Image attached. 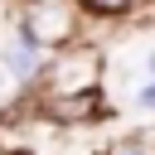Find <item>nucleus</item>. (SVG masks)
Here are the masks:
<instances>
[{"mask_svg": "<svg viewBox=\"0 0 155 155\" xmlns=\"http://www.w3.org/2000/svg\"><path fill=\"white\" fill-rule=\"evenodd\" d=\"M82 10H92V15H131L136 5H145V0H78Z\"/></svg>", "mask_w": 155, "mask_h": 155, "instance_id": "39448f33", "label": "nucleus"}, {"mask_svg": "<svg viewBox=\"0 0 155 155\" xmlns=\"http://www.w3.org/2000/svg\"><path fill=\"white\" fill-rule=\"evenodd\" d=\"M107 155H155V145H150L145 136H131V140H116Z\"/></svg>", "mask_w": 155, "mask_h": 155, "instance_id": "423d86ee", "label": "nucleus"}, {"mask_svg": "<svg viewBox=\"0 0 155 155\" xmlns=\"http://www.w3.org/2000/svg\"><path fill=\"white\" fill-rule=\"evenodd\" d=\"M0 155H5V150H0Z\"/></svg>", "mask_w": 155, "mask_h": 155, "instance_id": "1a4fd4ad", "label": "nucleus"}, {"mask_svg": "<svg viewBox=\"0 0 155 155\" xmlns=\"http://www.w3.org/2000/svg\"><path fill=\"white\" fill-rule=\"evenodd\" d=\"M5 73H10V68H5V63H0V97H5Z\"/></svg>", "mask_w": 155, "mask_h": 155, "instance_id": "0eeeda50", "label": "nucleus"}, {"mask_svg": "<svg viewBox=\"0 0 155 155\" xmlns=\"http://www.w3.org/2000/svg\"><path fill=\"white\" fill-rule=\"evenodd\" d=\"M97 73H102V58H97V48H73V44H63L58 53H53V63L44 68V78H48V87H53V97H63V92H87V87H97Z\"/></svg>", "mask_w": 155, "mask_h": 155, "instance_id": "f03ea898", "label": "nucleus"}, {"mask_svg": "<svg viewBox=\"0 0 155 155\" xmlns=\"http://www.w3.org/2000/svg\"><path fill=\"white\" fill-rule=\"evenodd\" d=\"M48 111L58 121H87V116H97V97H92V87L87 92H63V97H48Z\"/></svg>", "mask_w": 155, "mask_h": 155, "instance_id": "7ed1b4c3", "label": "nucleus"}, {"mask_svg": "<svg viewBox=\"0 0 155 155\" xmlns=\"http://www.w3.org/2000/svg\"><path fill=\"white\" fill-rule=\"evenodd\" d=\"M150 73H155V53H150Z\"/></svg>", "mask_w": 155, "mask_h": 155, "instance_id": "6e6552de", "label": "nucleus"}, {"mask_svg": "<svg viewBox=\"0 0 155 155\" xmlns=\"http://www.w3.org/2000/svg\"><path fill=\"white\" fill-rule=\"evenodd\" d=\"M5 68H10L15 78H34V73H39V44H34L29 34H19L15 44H5Z\"/></svg>", "mask_w": 155, "mask_h": 155, "instance_id": "20e7f679", "label": "nucleus"}, {"mask_svg": "<svg viewBox=\"0 0 155 155\" xmlns=\"http://www.w3.org/2000/svg\"><path fill=\"white\" fill-rule=\"evenodd\" d=\"M78 0H29V10H24V34L44 48H63V44H73L78 39Z\"/></svg>", "mask_w": 155, "mask_h": 155, "instance_id": "f257e3e1", "label": "nucleus"}]
</instances>
